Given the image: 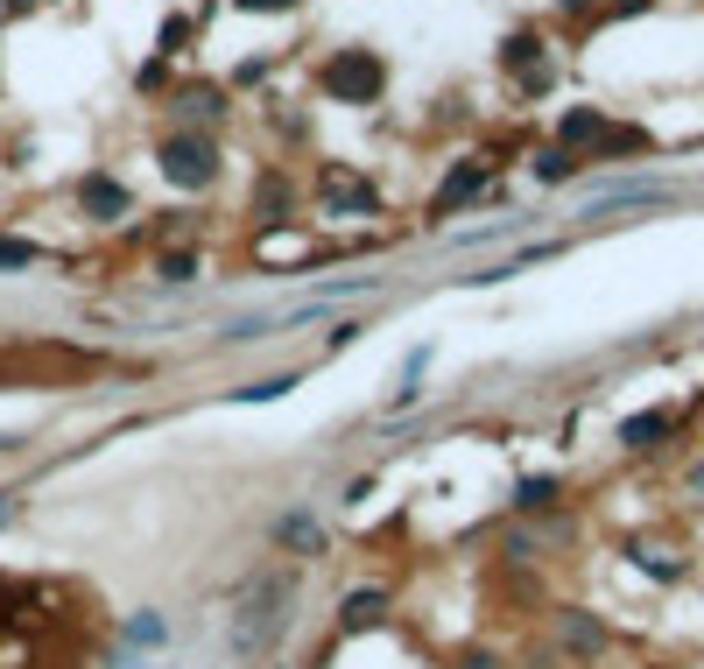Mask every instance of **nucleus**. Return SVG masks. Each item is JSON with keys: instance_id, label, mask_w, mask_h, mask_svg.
<instances>
[{"instance_id": "nucleus-1", "label": "nucleus", "mask_w": 704, "mask_h": 669, "mask_svg": "<svg viewBox=\"0 0 704 669\" xmlns=\"http://www.w3.org/2000/svg\"><path fill=\"white\" fill-rule=\"evenodd\" d=\"M290 606H296V578H290V571H261V578L240 592L233 627H225L233 656H240V662H261V656H269L275 635L290 627Z\"/></svg>"}, {"instance_id": "nucleus-2", "label": "nucleus", "mask_w": 704, "mask_h": 669, "mask_svg": "<svg viewBox=\"0 0 704 669\" xmlns=\"http://www.w3.org/2000/svg\"><path fill=\"white\" fill-rule=\"evenodd\" d=\"M156 163H162V177L177 190H204L219 177V148L204 142V134H169V142L156 148Z\"/></svg>"}, {"instance_id": "nucleus-3", "label": "nucleus", "mask_w": 704, "mask_h": 669, "mask_svg": "<svg viewBox=\"0 0 704 669\" xmlns=\"http://www.w3.org/2000/svg\"><path fill=\"white\" fill-rule=\"evenodd\" d=\"M388 614H395L388 592H380V585H359V592H346V599H338V635H346V641L380 635V627H388Z\"/></svg>"}, {"instance_id": "nucleus-4", "label": "nucleus", "mask_w": 704, "mask_h": 669, "mask_svg": "<svg viewBox=\"0 0 704 669\" xmlns=\"http://www.w3.org/2000/svg\"><path fill=\"white\" fill-rule=\"evenodd\" d=\"M325 85L338 92V100H359V106H367L374 92H380V64H374V56H359V50H346V56L325 71Z\"/></svg>"}, {"instance_id": "nucleus-5", "label": "nucleus", "mask_w": 704, "mask_h": 669, "mask_svg": "<svg viewBox=\"0 0 704 669\" xmlns=\"http://www.w3.org/2000/svg\"><path fill=\"white\" fill-rule=\"evenodd\" d=\"M275 550H296V557H317V550H325V529H317V514L290 508V514L275 522Z\"/></svg>"}, {"instance_id": "nucleus-6", "label": "nucleus", "mask_w": 704, "mask_h": 669, "mask_svg": "<svg viewBox=\"0 0 704 669\" xmlns=\"http://www.w3.org/2000/svg\"><path fill=\"white\" fill-rule=\"evenodd\" d=\"M120 641L135 648V656H156V648H169V620L156 614V606H141V614L120 620Z\"/></svg>"}, {"instance_id": "nucleus-7", "label": "nucleus", "mask_w": 704, "mask_h": 669, "mask_svg": "<svg viewBox=\"0 0 704 669\" xmlns=\"http://www.w3.org/2000/svg\"><path fill=\"white\" fill-rule=\"evenodd\" d=\"M78 205L106 226V219H120V212H127V184H113V177H85V184H78Z\"/></svg>"}, {"instance_id": "nucleus-8", "label": "nucleus", "mask_w": 704, "mask_h": 669, "mask_svg": "<svg viewBox=\"0 0 704 669\" xmlns=\"http://www.w3.org/2000/svg\"><path fill=\"white\" fill-rule=\"evenodd\" d=\"M480 184H486V169H480V163H472V169H451V177H444V190H437V205H430V212L444 219L451 205H465V198H472V190H480Z\"/></svg>"}, {"instance_id": "nucleus-9", "label": "nucleus", "mask_w": 704, "mask_h": 669, "mask_svg": "<svg viewBox=\"0 0 704 669\" xmlns=\"http://www.w3.org/2000/svg\"><path fill=\"white\" fill-rule=\"evenodd\" d=\"M662 430H670V416H634V424H620V445L627 451H649Z\"/></svg>"}, {"instance_id": "nucleus-10", "label": "nucleus", "mask_w": 704, "mask_h": 669, "mask_svg": "<svg viewBox=\"0 0 704 669\" xmlns=\"http://www.w3.org/2000/svg\"><path fill=\"white\" fill-rule=\"evenodd\" d=\"M549 501H557V480H522V487H515V508H522V514H536V508H549Z\"/></svg>"}, {"instance_id": "nucleus-11", "label": "nucleus", "mask_w": 704, "mask_h": 669, "mask_svg": "<svg viewBox=\"0 0 704 669\" xmlns=\"http://www.w3.org/2000/svg\"><path fill=\"white\" fill-rule=\"evenodd\" d=\"M177 113H183V121H219V92H183V100H177Z\"/></svg>"}, {"instance_id": "nucleus-12", "label": "nucleus", "mask_w": 704, "mask_h": 669, "mask_svg": "<svg viewBox=\"0 0 704 669\" xmlns=\"http://www.w3.org/2000/svg\"><path fill=\"white\" fill-rule=\"evenodd\" d=\"M296 388V374H269V380H254V388H240L233 401H275V395H290Z\"/></svg>"}, {"instance_id": "nucleus-13", "label": "nucleus", "mask_w": 704, "mask_h": 669, "mask_svg": "<svg viewBox=\"0 0 704 669\" xmlns=\"http://www.w3.org/2000/svg\"><path fill=\"white\" fill-rule=\"evenodd\" d=\"M282 198H290V184H282V177H269V184H261V198H254V212H261V226H275V212H282Z\"/></svg>"}, {"instance_id": "nucleus-14", "label": "nucleus", "mask_w": 704, "mask_h": 669, "mask_svg": "<svg viewBox=\"0 0 704 669\" xmlns=\"http://www.w3.org/2000/svg\"><path fill=\"white\" fill-rule=\"evenodd\" d=\"M570 169H578V156H570V148H549V156H536V177H543V184L570 177Z\"/></svg>"}, {"instance_id": "nucleus-15", "label": "nucleus", "mask_w": 704, "mask_h": 669, "mask_svg": "<svg viewBox=\"0 0 704 669\" xmlns=\"http://www.w3.org/2000/svg\"><path fill=\"white\" fill-rule=\"evenodd\" d=\"M43 254H35L29 240H0V268H35Z\"/></svg>"}, {"instance_id": "nucleus-16", "label": "nucleus", "mask_w": 704, "mask_h": 669, "mask_svg": "<svg viewBox=\"0 0 704 669\" xmlns=\"http://www.w3.org/2000/svg\"><path fill=\"white\" fill-rule=\"evenodd\" d=\"M190 275H198V261H190V254H162V282H190Z\"/></svg>"}, {"instance_id": "nucleus-17", "label": "nucleus", "mask_w": 704, "mask_h": 669, "mask_svg": "<svg viewBox=\"0 0 704 669\" xmlns=\"http://www.w3.org/2000/svg\"><path fill=\"white\" fill-rule=\"evenodd\" d=\"M14 514H22V501H14V493H0V522H14Z\"/></svg>"}, {"instance_id": "nucleus-18", "label": "nucleus", "mask_w": 704, "mask_h": 669, "mask_svg": "<svg viewBox=\"0 0 704 669\" xmlns=\"http://www.w3.org/2000/svg\"><path fill=\"white\" fill-rule=\"evenodd\" d=\"M113 669H148V656H135V648H127V656H120V662H113Z\"/></svg>"}, {"instance_id": "nucleus-19", "label": "nucleus", "mask_w": 704, "mask_h": 669, "mask_svg": "<svg viewBox=\"0 0 704 669\" xmlns=\"http://www.w3.org/2000/svg\"><path fill=\"white\" fill-rule=\"evenodd\" d=\"M246 8H290V0H246Z\"/></svg>"}, {"instance_id": "nucleus-20", "label": "nucleus", "mask_w": 704, "mask_h": 669, "mask_svg": "<svg viewBox=\"0 0 704 669\" xmlns=\"http://www.w3.org/2000/svg\"><path fill=\"white\" fill-rule=\"evenodd\" d=\"M14 445H22V437H8V430H0V451H14Z\"/></svg>"}, {"instance_id": "nucleus-21", "label": "nucleus", "mask_w": 704, "mask_h": 669, "mask_svg": "<svg viewBox=\"0 0 704 669\" xmlns=\"http://www.w3.org/2000/svg\"><path fill=\"white\" fill-rule=\"evenodd\" d=\"M697 487H704V466H697Z\"/></svg>"}]
</instances>
